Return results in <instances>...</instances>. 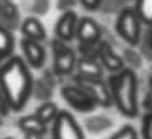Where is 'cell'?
Instances as JSON below:
<instances>
[{
	"instance_id": "ffe728a7",
	"label": "cell",
	"mask_w": 152,
	"mask_h": 139,
	"mask_svg": "<svg viewBox=\"0 0 152 139\" xmlns=\"http://www.w3.org/2000/svg\"><path fill=\"white\" fill-rule=\"evenodd\" d=\"M121 57L124 61V66L132 70L141 69L142 62H144V57H142V54L139 53V49L136 46H126L121 53Z\"/></svg>"
},
{
	"instance_id": "4316f807",
	"label": "cell",
	"mask_w": 152,
	"mask_h": 139,
	"mask_svg": "<svg viewBox=\"0 0 152 139\" xmlns=\"http://www.w3.org/2000/svg\"><path fill=\"white\" fill-rule=\"evenodd\" d=\"M77 4H79V0H57V10L61 12V13H64V12H70L74 10V8L77 7Z\"/></svg>"
},
{
	"instance_id": "ba28073f",
	"label": "cell",
	"mask_w": 152,
	"mask_h": 139,
	"mask_svg": "<svg viewBox=\"0 0 152 139\" xmlns=\"http://www.w3.org/2000/svg\"><path fill=\"white\" fill-rule=\"evenodd\" d=\"M20 49H21V57L30 66V69H34V70L44 69L48 61V51L43 43L28 40V38H21Z\"/></svg>"
},
{
	"instance_id": "cb8c5ba5",
	"label": "cell",
	"mask_w": 152,
	"mask_h": 139,
	"mask_svg": "<svg viewBox=\"0 0 152 139\" xmlns=\"http://www.w3.org/2000/svg\"><path fill=\"white\" fill-rule=\"evenodd\" d=\"M110 139H139V132L132 124H124V126H121Z\"/></svg>"
},
{
	"instance_id": "9c48e42d",
	"label": "cell",
	"mask_w": 152,
	"mask_h": 139,
	"mask_svg": "<svg viewBox=\"0 0 152 139\" xmlns=\"http://www.w3.org/2000/svg\"><path fill=\"white\" fill-rule=\"evenodd\" d=\"M75 40L80 44H98L103 40V28L92 17H80Z\"/></svg>"
},
{
	"instance_id": "836d02e7",
	"label": "cell",
	"mask_w": 152,
	"mask_h": 139,
	"mask_svg": "<svg viewBox=\"0 0 152 139\" xmlns=\"http://www.w3.org/2000/svg\"><path fill=\"white\" fill-rule=\"evenodd\" d=\"M126 4H131V2H134V0H124Z\"/></svg>"
},
{
	"instance_id": "7c38bea8",
	"label": "cell",
	"mask_w": 152,
	"mask_h": 139,
	"mask_svg": "<svg viewBox=\"0 0 152 139\" xmlns=\"http://www.w3.org/2000/svg\"><path fill=\"white\" fill-rule=\"evenodd\" d=\"M79 18L80 17L74 10L61 13V17L56 21V26H54V38L59 41H64V43L74 41L75 40V33H77Z\"/></svg>"
},
{
	"instance_id": "e575fe53",
	"label": "cell",
	"mask_w": 152,
	"mask_h": 139,
	"mask_svg": "<svg viewBox=\"0 0 152 139\" xmlns=\"http://www.w3.org/2000/svg\"><path fill=\"white\" fill-rule=\"evenodd\" d=\"M2 4H4V2H0V10H2Z\"/></svg>"
},
{
	"instance_id": "d4e9b609",
	"label": "cell",
	"mask_w": 152,
	"mask_h": 139,
	"mask_svg": "<svg viewBox=\"0 0 152 139\" xmlns=\"http://www.w3.org/2000/svg\"><path fill=\"white\" fill-rule=\"evenodd\" d=\"M126 5L128 4H126L124 0H103L100 10L103 13H119Z\"/></svg>"
},
{
	"instance_id": "5bb4252c",
	"label": "cell",
	"mask_w": 152,
	"mask_h": 139,
	"mask_svg": "<svg viewBox=\"0 0 152 139\" xmlns=\"http://www.w3.org/2000/svg\"><path fill=\"white\" fill-rule=\"evenodd\" d=\"M20 31L23 34V38H28V40H34L39 41V43H44L48 40V31L44 28L43 21L39 20V17H30L23 18L20 25Z\"/></svg>"
},
{
	"instance_id": "7a4b0ae2",
	"label": "cell",
	"mask_w": 152,
	"mask_h": 139,
	"mask_svg": "<svg viewBox=\"0 0 152 139\" xmlns=\"http://www.w3.org/2000/svg\"><path fill=\"white\" fill-rule=\"evenodd\" d=\"M106 82L113 106L126 118H136L139 115V80L136 70L124 67L116 74H110Z\"/></svg>"
},
{
	"instance_id": "5b68a950",
	"label": "cell",
	"mask_w": 152,
	"mask_h": 139,
	"mask_svg": "<svg viewBox=\"0 0 152 139\" xmlns=\"http://www.w3.org/2000/svg\"><path fill=\"white\" fill-rule=\"evenodd\" d=\"M49 134L53 139H85L83 129L80 128L75 116L67 110H61L51 124Z\"/></svg>"
},
{
	"instance_id": "52a82bcc",
	"label": "cell",
	"mask_w": 152,
	"mask_h": 139,
	"mask_svg": "<svg viewBox=\"0 0 152 139\" xmlns=\"http://www.w3.org/2000/svg\"><path fill=\"white\" fill-rule=\"evenodd\" d=\"M61 97L62 100L74 110L79 113H92L96 108V103L80 89L77 83H64L61 87Z\"/></svg>"
},
{
	"instance_id": "8fae6325",
	"label": "cell",
	"mask_w": 152,
	"mask_h": 139,
	"mask_svg": "<svg viewBox=\"0 0 152 139\" xmlns=\"http://www.w3.org/2000/svg\"><path fill=\"white\" fill-rule=\"evenodd\" d=\"M98 61L103 66V69L108 70L110 74H116L126 67L121 54L116 53L115 46L108 40H102L98 43Z\"/></svg>"
},
{
	"instance_id": "f1b7e54d",
	"label": "cell",
	"mask_w": 152,
	"mask_h": 139,
	"mask_svg": "<svg viewBox=\"0 0 152 139\" xmlns=\"http://www.w3.org/2000/svg\"><path fill=\"white\" fill-rule=\"evenodd\" d=\"M10 113H12L10 105H8L5 95L2 93V90H0V116H2V118H5V116H8Z\"/></svg>"
},
{
	"instance_id": "7402d4cb",
	"label": "cell",
	"mask_w": 152,
	"mask_h": 139,
	"mask_svg": "<svg viewBox=\"0 0 152 139\" xmlns=\"http://www.w3.org/2000/svg\"><path fill=\"white\" fill-rule=\"evenodd\" d=\"M134 8L144 26H152V0H134Z\"/></svg>"
},
{
	"instance_id": "4dcf8cb0",
	"label": "cell",
	"mask_w": 152,
	"mask_h": 139,
	"mask_svg": "<svg viewBox=\"0 0 152 139\" xmlns=\"http://www.w3.org/2000/svg\"><path fill=\"white\" fill-rule=\"evenodd\" d=\"M147 85H149V89H151V90H152V75H151V77H149V80H147Z\"/></svg>"
},
{
	"instance_id": "d590c367",
	"label": "cell",
	"mask_w": 152,
	"mask_h": 139,
	"mask_svg": "<svg viewBox=\"0 0 152 139\" xmlns=\"http://www.w3.org/2000/svg\"><path fill=\"white\" fill-rule=\"evenodd\" d=\"M46 139H53V138H51V136H49V138H48V136H46Z\"/></svg>"
},
{
	"instance_id": "8d00e7d4",
	"label": "cell",
	"mask_w": 152,
	"mask_h": 139,
	"mask_svg": "<svg viewBox=\"0 0 152 139\" xmlns=\"http://www.w3.org/2000/svg\"><path fill=\"white\" fill-rule=\"evenodd\" d=\"M0 2H8V0H0Z\"/></svg>"
},
{
	"instance_id": "8992f818",
	"label": "cell",
	"mask_w": 152,
	"mask_h": 139,
	"mask_svg": "<svg viewBox=\"0 0 152 139\" xmlns=\"http://www.w3.org/2000/svg\"><path fill=\"white\" fill-rule=\"evenodd\" d=\"M72 82L77 83L96 103V106H102V108H111L113 106L108 82H105L103 79H82V77L72 75Z\"/></svg>"
},
{
	"instance_id": "e0dca14e",
	"label": "cell",
	"mask_w": 152,
	"mask_h": 139,
	"mask_svg": "<svg viewBox=\"0 0 152 139\" xmlns=\"http://www.w3.org/2000/svg\"><path fill=\"white\" fill-rule=\"evenodd\" d=\"M113 124H115V121L108 115H93V116L85 118V121H83V126H85V129L90 134L106 132L108 129L113 128Z\"/></svg>"
},
{
	"instance_id": "603a6c76",
	"label": "cell",
	"mask_w": 152,
	"mask_h": 139,
	"mask_svg": "<svg viewBox=\"0 0 152 139\" xmlns=\"http://www.w3.org/2000/svg\"><path fill=\"white\" fill-rule=\"evenodd\" d=\"M136 48L139 49L144 59L152 61V26H145V31L142 33L141 41Z\"/></svg>"
},
{
	"instance_id": "83f0119b",
	"label": "cell",
	"mask_w": 152,
	"mask_h": 139,
	"mask_svg": "<svg viewBox=\"0 0 152 139\" xmlns=\"http://www.w3.org/2000/svg\"><path fill=\"white\" fill-rule=\"evenodd\" d=\"M79 4L88 12H96V10H100L103 0H79Z\"/></svg>"
},
{
	"instance_id": "30bf717a",
	"label": "cell",
	"mask_w": 152,
	"mask_h": 139,
	"mask_svg": "<svg viewBox=\"0 0 152 139\" xmlns=\"http://www.w3.org/2000/svg\"><path fill=\"white\" fill-rule=\"evenodd\" d=\"M57 79H59V77L56 75L53 67H51V69H44L43 74H41L38 79H34L33 97L36 100H39L41 103L53 100L54 89H56V85H57Z\"/></svg>"
},
{
	"instance_id": "484cf974",
	"label": "cell",
	"mask_w": 152,
	"mask_h": 139,
	"mask_svg": "<svg viewBox=\"0 0 152 139\" xmlns=\"http://www.w3.org/2000/svg\"><path fill=\"white\" fill-rule=\"evenodd\" d=\"M141 138L152 139V113H144L141 121Z\"/></svg>"
},
{
	"instance_id": "d6986e66",
	"label": "cell",
	"mask_w": 152,
	"mask_h": 139,
	"mask_svg": "<svg viewBox=\"0 0 152 139\" xmlns=\"http://www.w3.org/2000/svg\"><path fill=\"white\" fill-rule=\"evenodd\" d=\"M59 111H61L59 106H57L53 100H49V102H43L39 106H36L34 115H36L43 123H46L48 126H51L54 123V119H56V116L59 115Z\"/></svg>"
},
{
	"instance_id": "1f68e13d",
	"label": "cell",
	"mask_w": 152,
	"mask_h": 139,
	"mask_svg": "<svg viewBox=\"0 0 152 139\" xmlns=\"http://www.w3.org/2000/svg\"><path fill=\"white\" fill-rule=\"evenodd\" d=\"M4 124V118H2V116H0V126Z\"/></svg>"
},
{
	"instance_id": "ac0fdd59",
	"label": "cell",
	"mask_w": 152,
	"mask_h": 139,
	"mask_svg": "<svg viewBox=\"0 0 152 139\" xmlns=\"http://www.w3.org/2000/svg\"><path fill=\"white\" fill-rule=\"evenodd\" d=\"M13 49H15L13 31L7 30L5 26L0 25V64L13 56Z\"/></svg>"
},
{
	"instance_id": "6da1fadb",
	"label": "cell",
	"mask_w": 152,
	"mask_h": 139,
	"mask_svg": "<svg viewBox=\"0 0 152 139\" xmlns=\"http://www.w3.org/2000/svg\"><path fill=\"white\" fill-rule=\"evenodd\" d=\"M33 74L21 56H12L0 64V90L12 111H21L33 95Z\"/></svg>"
},
{
	"instance_id": "44dd1931",
	"label": "cell",
	"mask_w": 152,
	"mask_h": 139,
	"mask_svg": "<svg viewBox=\"0 0 152 139\" xmlns=\"http://www.w3.org/2000/svg\"><path fill=\"white\" fill-rule=\"evenodd\" d=\"M21 5L33 17H43L49 12L51 2L49 0H21Z\"/></svg>"
},
{
	"instance_id": "3957f363",
	"label": "cell",
	"mask_w": 152,
	"mask_h": 139,
	"mask_svg": "<svg viewBox=\"0 0 152 139\" xmlns=\"http://www.w3.org/2000/svg\"><path fill=\"white\" fill-rule=\"evenodd\" d=\"M142 21L136 13L134 5H126L115 21V33L126 43V46H137L142 36Z\"/></svg>"
},
{
	"instance_id": "9a60e30c",
	"label": "cell",
	"mask_w": 152,
	"mask_h": 139,
	"mask_svg": "<svg viewBox=\"0 0 152 139\" xmlns=\"http://www.w3.org/2000/svg\"><path fill=\"white\" fill-rule=\"evenodd\" d=\"M21 20L23 18H21L20 13V7L17 4H13L12 0L2 4V10H0V25L2 26H5L10 31L20 30Z\"/></svg>"
},
{
	"instance_id": "f546056e",
	"label": "cell",
	"mask_w": 152,
	"mask_h": 139,
	"mask_svg": "<svg viewBox=\"0 0 152 139\" xmlns=\"http://www.w3.org/2000/svg\"><path fill=\"white\" fill-rule=\"evenodd\" d=\"M23 138H25V139H46V136H43V134H34V132H25Z\"/></svg>"
},
{
	"instance_id": "d6a6232c",
	"label": "cell",
	"mask_w": 152,
	"mask_h": 139,
	"mask_svg": "<svg viewBox=\"0 0 152 139\" xmlns=\"http://www.w3.org/2000/svg\"><path fill=\"white\" fill-rule=\"evenodd\" d=\"M2 139H15V138H12V136H7V138H2Z\"/></svg>"
},
{
	"instance_id": "277c9868",
	"label": "cell",
	"mask_w": 152,
	"mask_h": 139,
	"mask_svg": "<svg viewBox=\"0 0 152 139\" xmlns=\"http://www.w3.org/2000/svg\"><path fill=\"white\" fill-rule=\"evenodd\" d=\"M51 53H53V70L59 79L62 77H70L75 70L77 64V53L69 43L59 41L53 38L49 43Z\"/></svg>"
},
{
	"instance_id": "4fadbf2b",
	"label": "cell",
	"mask_w": 152,
	"mask_h": 139,
	"mask_svg": "<svg viewBox=\"0 0 152 139\" xmlns=\"http://www.w3.org/2000/svg\"><path fill=\"white\" fill-rule=\"evenodd\" d=\"M74 77H82V79H103V66L95 57H77L75 70L72 74Z\"/></svg>"
},
{
	"instance_id": "2e32d148",
	"label": "cell",
	"mask_w": 152,
	"mask_h": 139,
	"mask_svg": "<svg viewBox=\"0 0 152 139\" xmlns=\"http://www.w3.org/2000/svg\"><path fill=\"white\" fill-rule=\"evenodd\" d=\"M18 128H20V131L23 134L25 132H34V134H43V136L49 134V126L41 121L34 113L21 116L18 119Z\"/></svg>"
}]
</instances>
